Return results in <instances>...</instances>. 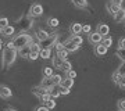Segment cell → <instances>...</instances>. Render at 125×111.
<instances>
[{"label": "cell", "mask_w": 125, "mask_h": 111, "mask_svg": "<svg viewBox=\"0 0 125 111\" xmlns=\"http://www.w3.org/2000/svg\"><path fill=\"white\" fill-rule=\"evenodd\" d=\"M1 46H3V43H1V40H0V50H1Z\"/></svg>", "instance_id": "48"}, {"label": "cell", "mask_w": 125, "mask_h": 111, "mask_svg": "<svg viewBox=\"0 0 125 111\" xmlns=\"http://www.w3.org/2000/svg\"><path fill=\"white\" fill-rule=\"evenodd\" d=\"M14 33H15V27H11V25H7V27H4V28L0 29V35L7 36V38L13 36Z\"/></svg>", "instance_id": "10"}, {"label": "cell", "mask_w": 125, "mask_h": 111, "mask_svg": "<svg viewBox=\"0 0 125 111\" xmlns=\"http://www.w3.org/2000/svg\"><path fill=\"white\" fill-rule=\"evenodd\" d=\"M6 47H10V49H17V47H15V44H14V42H9V43L6 44Z\"/></svg>", "instance_id": "45"}, {"label": "cell", "mask_w": 125, "mask_h": 111, "mask_svg": "<svg viewBox=\"0 0 125 111\" xmlns=\"http://www.w3.org/2000/svg\"><path fill=\"white\" fill-rule=\"evenodd\" d=\"M13 42H14V44H15V47L20 49V47H22V46H25V44L32 43V38H31V35H28V33L22 32V33H20V35L15 36Z\"/></svg>", "instance_id": "3"}, {"label": "cell", "mask_w": 125, "mask_h": 111, "mask_svg": "<svg viewBox=\"0 0 125 111\" xmlns=\"http://www.w3.org/2000/svg\"><path fill=\"white\" fill-rule=\"evenodd\" d=\"M118 47L120 49H125V38H121L120 42H118Z\"/></svg>", "instance_id": "42"}, {"label": "cell", "mask_w": 125, "mask_h": 111, "mask_svg": "<svg viewBox=\"0 0 125 111\" xmlns=\"http://www.w3.org/2000/svg\"><path fill=\"white\" fill-rule=\"evenodd\" d=\"M68 53H70V51H68V50L64 47V49H61V50H58V51H57V56H58V57H61L62 60H67Z\"/></svg>", "instance_id": "26"}, {"label": "cell", "mask_w": 125, "mask_h": 111, "mask_svg": "<svg viewBox=\"0 0 125 111\" xmlns=\"http://www.w3.org/2000/svg\"><path fill=\"white\" fill-rule=\"evenodd\" d=\"M72 4L78 9H86L88 7V0H72Z\"/></svg>", "instance_id": "22"}, {"label": "cell", "mask_w": 125, "mask_h": 111, "mask_svg": "<svg viewBox=\"0 0 125 111\" xmlns=\"http://www.w3.org/2000/svg\"><path fill=\"white\" fill-rule=\"evenodd\" d=\"M113 17H114V21H115V22H124L125 21V9L121 7V9L118 10Z\"/></svg>", "instance_id": "12"}, {"label": "cell", "mask_w": 125, "mask_h": 111, "mask_svg": "<svg viewBox=\"0 0 125 111\" xmlns=\"http://www.w3.org/2000/svg\"><path fill=\"white\" fill-rule=\"evenodd\" d=\"M43 106L47 108V110H53L54 107H56V101L53 100V97L49 99V100H46V101H43Z\"/></svg>", "instance_id": "24"}, {"label": "cell", "mask_w": 125, "mask_h": 111, "mask_svg": "<svg viewBox=\"0 0 125 111\" xmlns=\"http://www.w3.org/2000/svg\"><path fill=\"white\" fill-rule=\"evenodd\" d=\"M62 61H64V60H62L61 57H58V56L53 57V67H54V68H58V70H61Z\"/></svg>", "instance_id": "23"}, {"label": "cell", "mask_w": 125, "mask_h": 111, "mask_svg": "<svg viewBox=\"0 0 125 111\" xmlns=\"http://www.w3.org/2000/svg\"><path fill=\"white\" fill-rule=\"evenodd\" d=\"M29 14H31L32 17H40L42 14H43V7L42 4H32L31 10H29Z\"/></svg>", "instance_id": "6"}, {"label": "cell", "mask_w": 125, "mask_h": 111, "mask_svg": "<svg viewBox=\"0 0 125 111\" xmlns=\"http://www.w3.org/2000/svg\"><path fill=\"white\" fill-rule=\"evenodd\" d=\"M103 38H104V36H103L102 33H99L97 31L88 33V40H89V43H92V44H99V43H102Z\"/></svg>", "instance_id": "5"}, {"label": "cell", "mask_w": 125, "mask_h": 111, "mask_svg": "<svg viewBox=\"0 0 125 111\" xmlns=\"http://www.w3.org/2000/svg\"><path fill=\"white\" fill-rule=\"evenodd\" d=\"M7 25H9V20L7 18H0V29L7 27Z\"/></svg>", "instance_id": "38"}, {"label": "cell", "mask_w": 125, "mask_h": 111, "mask_svg": "<svg viewBox=\"0 0 125 111\" xmlns=\"http://www.w3.org/2000/svg\"><path fill=\"white\" fill-rule=\"evenodd\" d=\"M40 85H42V86H45V88H52V86H53V85H56L53 82V78H52V76H45V78H43V79H42V82H40Z\"/></svg>", "instance_id": "18"}, {"label": "cell", "mask_w": 125, "mask_h": 111, "mask_svg": "<svg viewBox=\"0 0 125 111\" xmlns=\"http://www.w3.org/2000/svg\"><path fill=\"white\" fill-rule=\"evenodd\" d=\"M32 93L35 94V96H38V97H40L42 94H45V93H50V89L49 88H45V86H36V88L32 89Z\"/></svg>", "instance_id": "9"}, {"label": "cell", "mask_w": 125, "mask_h": 111, "mask_svg": "<svg viewBox=\"0 0 125 111\" xmlns=\"http://www.w3.org/2000/svg\"><path fill=\"white\" fill-rule=\"evenodd\" d=\"M102 43L104 44V46H107V47H111V44H113V39L107 35V36H104V38H103Z\"/></svg>", "instance_id": "29"}, {"label": "cell", "mask_w": 125, "mask_h": 111, "mask_svg": "<svg viewBox=\"0 0 125 111\" xmlns=\"http://www.w3.org/2000/svg\"><path fill=\"white\" fill-rule=\"evenodd\" d=\"M36 110H38V111H46V110H47V108H46L45 106H42V107H38Z\"/></svg>", "instance_id": "47"}, {"label": "cell", "mask_w": 125, "mask_h": 111, "mask_svg": "<svg viewBox=\"0 0 125 111\" xmlns=\"http://www.w3.org/2000/svg\"><path fill=\"white\" fill-rule=\"evenodd\" d=\"M61 49H64V43H60V42H57V43H56V50H61Z\"/></svg>", "instance_id": "44"}, {"label": "cell", "mask_w": 125, "mask_h": 111, "mask_svg": "<svg viewBox=\"0 0 125 111\" xmlns=\"http://www.w3.org/2000/svg\"><path fill=\"white\" fill-rule=\"evenodd\" d=\"M40 101L43 103V101H46V100H49V99H52V96H50V93H45V94H42L40 96Z\"/></svg>", "instance_id": "40"}, {"label": "cell", "mask_w": 125, "mask_h": 111, "mask_svg": "<svg viewBox=\"0 0 125 111\" xmlns=\"http://www.w3.org/2000/svg\"><path fill=\"white\" fill-rule=\"evenodd\" d=\"M106 7H107V11H108V13H110V14H111V15H114V14H115L117 11H118V10L121 9L120 6L114 4L113 1H108L107 4H106Z\"/></svg>", "instance_id": "16"}, {"label": "cell", "mask_w": 125, "mask_h": 111, "mask_svg": "<svg viewBox=\"0 0 125 111\" xmlns=\"http://www.w3.org/2000/svg\"><path fill=\"white\" fill-rule=\"evenodd\" d=\"M117 72H120L121 75H125V61H122V64L117 68Z\"/></svg>", "instance_id": "37"}, {"label": "cell", "mask_w": 125, "mask_h": 111, "mask_svg": "<svg viewBox=\"0 0 125 111\" xmlns=\"http://www.w3.org/2000/svg\"><path fill=\"white\" fill-rule=\"evenodd\" d=\"M50 35H52V33H49V32L45 31V29H38V32H36V39L39 40V42H42V40L47 39Z\"/></svg>", "instance_id": "14"}, {"label": "cell", "mask_w": 125, "mask_h": 111, "mask_svg": "<svg viewBox=\"0 0 125 111\" xmlns=\"http://www.w3.org/2000/svg\"><path fill=\"white\" fill-rule=\"evenodd\" d=\"M32 18L33 17H32L31 14H22L17 20V22H15V31H20V32L29 31L33 27V20Z\"/></svg>", "instance_id": "1"}, {"label": "cell", "mask_w": 125, "mask_h": 111, "mask_svg": "<svg viewBox=\"0 0 125 111\" xmlns=\"http://www.w3.org/2000/svg\"><path fill=\"white\" fill-rule=\"evenodd\" d=\"M31 51H32L31 43L25 44V46H22V47L18 49V56H21V57H24V58H28L29 57V54H31Z\"/></svg>", "instance_id": "7"}, {"label": "cell", "mask_w": 125, "mask_h": 111, "mask_svg": "<svg viewBox=\"0 0 125 111\" xmlns=\"http://www.w3.org/2000/svg\"><path fill=\"white\" fill-rule=\"evenodd\" d=\"M40 57L43 60H47V58L52 57V49H47V47H42V50L39 51Z\"/></svg>", "instance_id": "19"}, {"label": "cell", "mask_w": 125, "mask_h": 111, "mask_svg": "<svg viewBox=\"0 0 125 111\" xmlns=\"http://www.w3.org/2000/svg\"><path fill=\"white\" fill-rule=\"evenodd\" d=\"M43 75L45 76H52L53 75V68H52V67H45V68H43Z\"/></svg>", "instance_id": "31"}, {"label": "cell", "mask_w": 125, "mask_h": 111, "mask_svg": "<svg viewBox=\"0 0 125 111\" xmlns=\"http://www.w3.org/2000/svg\"><path fill=\"white\" fill-rule=\"evenodd\" d=\"M71 33L72 35H79V33H82V25H81L79 22H74L71 25Z\"/></svg>", "instance_id": "17"}, {"label": "cell", "mask_w": 125, "mask_h": 111, "mask_svg": "<svg viewBox=\"0 0 125 111\" xmlns=\"http://www.w3.org/2000/svg\"><path fill=\"white\" fill-rule=\"evenodd\" d=\"M117 56H118L122 61H125V49H120V47H118V50H117Z\"/></svg>", "instance_id": "33"}, {"label": "cell", "mask_w": 125, "mask_h": 111, "mask_svg": "<svg viewBox=\"0 0 125 111\" xmlns=\"http://www.w3.org/2000/svg\"><path fill=\"white\" fill-rule=\"evenodd\" d=\"M113 3H114V4H117V6H122V1H124V0H111Z\"/></svg>", "instance_id": "46"}, {"label": "cell", "mask_w": 125, "mask_h": 111, "mask_svg": "<svg viewBox=\"0 0 125 111\" xmlns=\"http://www.w3.org/2000/svg\"><path fill=\"white\" fill-rule=\"evenodd\" d=\"M70 92H71V89H70V88H65V86H61V85H60V93H61L62 96L70 94Z\"/></svg>", "instance_id": "32"}, {"label": "cell", "mask_w": 125, "mask_h": 111, "mask_svg": "<svg viewBox=\"0 0 125 111\" xmlns=\"http://www.w3.org/2000/svg\"><path fill=\"white\" fill-rule=\"evenodd\" d=\"M47 24H49V27H52V28H57L60 21H58L56 17H50L49 20H47Z\"/></svg>", "instance_id": "25"}, {"label": "cell", "mask_w": 125, "mask_h": 111, "mask_svg": "<svg viewBox=\"0 0 125 111\" xmlns=\"http://www.w3.org/2000/svg\"><path fill=\"white\" fill-rule=\"evenodd\" d=\"M71 67H72L71 62L68 61V60H64V61H62V65H61V70L67 72V71H70V70H72Z\"/></svg>", "instance_id": "27"}, {"label": "cell", "mask_w": 125, "mask_h": 111, "mask_svg": "<svg viewBox=\"0 0 125 111\" xmlns=\"http://www.w3.org/2000/svg\"><path fill=\"white\" fill-rule=\"evenodd\" d=\"M61 86H65V88H70L71 89L72 86H74V78H70V76H65L64 79L61 81Z\"/></svg>", "instance_id": "21"}, {"label": "cell", "mask_w": 125, "mask_h": 111, "mask_svg": "<svg viewBox=\"0 0 125 111\" xmlns=\"http://www.w3.org/2000/svg\"><path fill=\"white\" fill-rule=\"evenodd\" d=\"M57 40H58V35H57V33H52V35L47 38V39L42 40L40 43H42V47H47V49H52L53 46H56Z\"/></svg>", "instance_id": "4"}, {"label": "cell", "mask_w": 125, "mask_h": 111, "mask_svg": "<svg viewBox=\"0 0 125 111\" xmlns=\"http://www.w3.org/2000/svg\"><path fill=\"white\" fill-rule=\"evenodd\" d=\"M121 76H122V75H121V74H120V72H114V74H113V81H114V82H115V83H118V81H120V78H121Z\"/></svg>", "instance_id": "39"}, {"label": "cell", "mask_w": 125, "mask_h": 111, "mask_svg": "<svg viewBox=\"0 0 125 111\" xmlns=\"http://www.w3.org/2000/svg\"><path fill=\"white\" fill-rule=\"evenodd\" d=\"M82 32H83V33H90V32H92V27H90L89 24L82 25Z\"/></svg>", "instance_id": "36"}, {"label": "cell", "mask_w": 125, "mask_h": 111, "mask_svg": "<svg viewBox=\"0 0 125 111\" xmlns=\"http://www.w3.org/2000/svg\"><path fill=\"white\" fill-rule=\"evenodd\" d=\"M38 57H40V54H39V51H31V54H29V60H38Z\"/></svg>", "instance_id": "35"}, {"label": "cell", "mask_w": 125, "mask_h": 111, "mask_svg": "<svg viewBox=\"0 0 125 111\" xmlns=\"http://www.w3.org/2000/svg\"><path fill=\"white\" fill-rule=\"evenodd\" d=\"M96 31H97L99 33H102L103 36H107L108 33H110V27H108V25H106V24H99Z\"/></svg>", "instance_id": "15"}, {"label": "cell", "mask_w": 125, "mask_h": 111, "mask_svg": "<svg viewBox=\"0 0 125 111\" xmlns=\"http://www.w3.org/2000/svg\"><path fill=\"white\" fill-rule=\"evenodd\" d=\"M67 76H70V78H75L76 72L74 71V70H70V71H67Z\"/></svg>", "instance_id": "43"}, {"label": "cell", "mask_w": 125, "mask_h": 111, "mask_svg": "<svg viewBox=\"0 0 125 111\" xmlns=\"http://www.w3.org/2000/svg\"><path fill=\"white\" fill-rule=\"evenodd\" d=\"M52 78H53V82H54L56 85H60V83H61V81L64 79L62 76L57 75V74H53V75H52Z\"/></svg>", "instance_id": "30"}, {"label": "cell", "mask_w": 125, "mask_h": 111, "mask_svg": "<svg viewBox=\"0 0 125 111\" xmlns=\"http://www.w3.org/2000/svg\"><path fill=\"white\" fill-rule=\"evenodd\" d=\"M118 86H120V88H125V75H122L120 78V81H118Z\"/></svg>", "instance_id": "41"}, {"label": "cell", "mask_w": 125, "mask_h": 111, "mask_svg": "<svg viewBox=\"0 0 125 111\" xmlns=\"http://www.w3.org/2000/svg\"><path fill=\"white\" fill-rule=\"evenodd\" d=\"M107 50H108V47L107 46H104L103 43L94 44V53H96V56H99V57L106 56V54H107Z\"/></svg>", "instance_id": "8"}, {"label": "cell", "mask_w": 125, "mask_h": 111, "mask_svg": "<svg viewBox=\"0 0 125 111\" xmlns=\"http://www.w3.org/2000/svg\"><path fill=\"white\" fill-rule=\"evenodd\" d=\"M18 56L17 49H10V47H6L4 51H3V57H1V64L4 68H9L15 62V58Z\"/></svg>", "instance_id": "2"}, {"label": "cell", "mask_w": 125, "mask_h": 111, "mask_svg": "<svg viewBox=\"0 0 125 111\" xmlns=\"http://www.w3.org/2000/svg\"><path fill=\"white\" fill-rule=\"evenodd\" d=\"M13 96V92H11V89L9 86H0V97L1 99H10Z\"/></svg>", "instance_id": "11"}, {"label": "cell", "mask_w": 125, "mask_h": 111, "mask_svg": "<svg viewBox=\"0 0 125 111\" xmlns=\"http://www.w3.org/2000/svg\"><path fill=\"white\" fill-rule=\"evenodd\" d=\"M64 47H65V49H67L68 51H76V50H78V49L81 47V46H79V44H76V43H74V42H72L71 39H68L67 42L64 43Z\"/></svg>", "instance_id": "13"}, {"label": "cell", "mask_w": 125, "mask_h": 111, "mask_svg": "<svg viewBox=\"0 0 125 111\" xmlns=\"http://www.w3.org/2000/svg\"><path fill=\"white\" fill-rule=\"evenodd\" d=\"M70 39H71L72 42H74V43L79 44V46H81V44H82V43H83V39H82V38H81L79 35H72L71 38H70Z\"/></svg>", "instance_id": "28"}, {"label": "cell", "mask_w": 125, "mask_h": 111, "mask_svg": "<svg viewBox=\"0 0 125 111\" xmlns=\"http://www.w3.org/2000/svg\"><path fill=\"white\" fill-rule=\"evenodd\" d=\"M117 107H118V110L125 111V99H121V100H118V103H117Z\"/></svg>", "instance_id": "34"}, {"label": "cell", "mask_w": 125, "mask_h": 111, "mask_svg": "<svg viewBox=\"0 0 125 111\" xmlns=\"http://www.w3.org/2000/svg\"><path fill=\"white\" fill-rule=\"evenodd\" d=\"M60 85H53L52 88H50V96L53 99H56V97H58L60 96Z\"/></svg>", "instance_id": "20"}]
</instances>
